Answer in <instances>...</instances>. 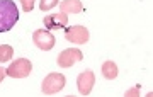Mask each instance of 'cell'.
<instances>
[{
    "label": "cell",
    "instance_id": "cell-1",
    "mask_svg": "<svg viewBox=\"0 0 153 97\" xmlns=\"http://www.w3.org/2000/svg\"><path fill=\"white\" fill-rule=\"evenodd\" d=\"M19 21V9L14 0H0V32L10 31Z\"/></svg>",
    "mask_w": 153,
    "mask_h": 97
},
{
    "label": "cell",
    "instance_id": "cell-2",
    "mask_svg": "<svg viewBox=\"0 0 153 97\" xmlns=\"http://www.w3.org/2000/svg\"><path fill=\"white\" fill-rule=\"evenodd\" d=\"M65 84H66L65 75L53 72V73H49V75L44 77L43 87H41V89H43L44 96H55V94H58L60 90L65 89Z\"/></svg>",
    "mask_w": 153,
    "mask_h": 97
},
{
    "label": "cell",
    "instance_id": "cell-3",
    "mask_svg": "<svg viewBox=\"0 0 153 97\" xmlns=\"http://www.w3.org/2000/svg\"><path fill=\"white\" fill-rule=\"evenodd\" d=\"M5 72L12 78H26L33 72V63L26 58H17L9 65V68H5Z\"/></svg>",
    "mask_w": 153,
    "mask_h": 97
},
{
    "label": "cell",
    "instance_id": "cell-4",
    "mask_svg": "<svg viewBox=\"0 0 153 97\" xmlns=\"http://www.w3.org/2000/svg\"><path fill=\"white\" fill-rule=\"evenodd\" d=\"M83 60V53L80 51V49L76 48H68V49H63L60 54H58V65H60L61 68H70V66H73L75 63H78V61H82Z\"/></svg>",
    "mask_w": 153,
    "mask_h": 97
},
{
    "label": "cell",
    "instance_id": "cell-5",
    "mask_svg": "<svg viewBox=\"0 0 153 97\" xmlns=\"http://www.w3.org/2000/svg\"><path fill=\"white\" fill-rule=\"evenodd\" d=\"M88 38H90V32H88L87 27H83V26L65 27V39H68L70 43L85 44V43H88Z\"/></svg>",
    "mask_w": 153,
    "mask_h": 97
},
{
    "label": "cell",
    "instance_id": "cell-6",
    "mask_svg": "<svg viewBox=\"0 0 153 97\" xmlns=\"http://www.w3.org/2000/svg\"><path fill=\"white\" fill-rule=\"evenodd\" d=\"M33 41H34V44H36L39 49H43V51H49L56 43L55 36H53L48 29H38V31H34L33 32Z\"/></svg>",
    "mask_w": 153,
    "mask_h": 97
},
{
    "label": "cell",
    "instance_id": "cell-7",
    "mask_svg": "<svg viewBox=\"0 0 153 97\" xmlns=\"http://www.w3.org/2000/svg\"><path fill=\"white\" fill-rule=\"evenodd\" d=\"M94 85H95V73L92 70H85L82 72L78 78H76V89L82 96H88L92 92Z\"/></svg>",
    "mask_w": 153,
    "mask_h": 97
},
{
    "label": "cell",
    "instance_id": "cell-8",
    "mask_svg": "<svg viewBox=\"0 0 153 97\" xmlns=\"http://www.w3.org/2000/svg\"><path fill=\"white\" fill-rule=\"evenodd\" d=\"M43 24L48 31H53V29H61V27H66L68 24V16L60 12V14H48L44 16Z\"/></svg>",
    "mask_w": 153,
    "mask_h": 97
},
{
    "label": "cell",
    "instance_id": "cell-9",
    "mask_svg": "<svg viewBox=\"0 0 153 97\" xmlns=\"http://www.w3.org/2000/svg\"><path fill=\"white\" fill-rule=\"evenodd\" d=\"M60 9L63 14H78L82 12L83 5L80 0H63L60 2Z\"/></svg>",
    "mask_w": 153,
    "mask_h": 97
},
{
    "label": "cell",
    "instance_id": "cell-10",
    "mask_svg": "<svg viewBox=\"0 0 153 97\" xmlns=\"http://www.w3.org/2000/svg\"><path fill=\"white\" fill-rule=\"evenodd\" d=\"M117 73H119V70H117V65H116L114 61L107 60V61L102 63V75H104V78L114 80L116 77H117Z\"/></svg>",
    "mask_w": 153,
    "mask_h": 97
},
{
    "label": "cell",
    "instance_id": "cell-11",
    "mask_svg": "<svg viewBox=\"0 0 153 97\" xmlns=\"http://www.w3.org/2000/svg\"><path fill=\"white\" fill-rule=\"evenodd\" d=\"M12 54H14V49H12L10 44H0V63L10 61Z\"/></svg>",
    "mask_w": 153,
    "mask_h": 97
},
{
    "label": "cell",
    "instance_id": "cell-12",
    "mask_svg": "<svg viewBox=\"0 0 153 97\" xmlns=\"http://www.w3.org/2000/svg\"><path fill=\"white\" fill-rule=\"evenodd\" d=\"M56 5H58V0H41V2H39V9L43 12L51 10V9H55Z\"/></svg>",
    "mask_w": 153,
    "mask_h": 97
},
{
    "label": "cell",
    "instance_id": "cell-13",
    "mask_svg": "<svg viewBox=\"0 0 153 97\" xmlns=\"http://www.w3.org/2000/svg\"><path fill=\"white\" fill-rule=\"evenodd\" d=\"M21 4L24 12H31L34 9V0H21Z\"/></svg>",
    "mask_w": 153,
    "mask_h": 97
},
{
    "label": "cell",
    "instance_id": "cell-14",
    "mask_svg": "<svg viewBox=\"0 0 153 97\" xmlns=\"http://www.w3.org/2000/svg\"><path fill=\"white\" fill-rule=\"evenodd\" d=\"M140 89H141L140 85H134V87H131L129 90H126L124 96H126V97H134V96H140Z\"/></svg>",
    "mask_w": 153,
    "mask_h": 97
},
{
    "label": "cell",
    "instance_id": "cell-15",
    "mask_svg": "<svg viewBox=\"0 0 153 97\" xmlns=\"http://www.w3.org/2000/svg\"><path fill=\"white\" fill-rule=\"evenodd\" d=\"M5 75H7L5 68H4V66H0V82H4V78H5Z\"/></svg>",
    "mask_w": 153,
    "mask_h": 97
}]
</instances>
